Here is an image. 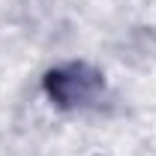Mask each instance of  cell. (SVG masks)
<instances>
[{
	"instance_id": "obj_1",
	"label": "cell",
	"mask_w": 156,
	"mask_h": 156,
	"mask_svg": "<svg viewBox=\"0 0 156 156\" xmlns=\"http://www.w3.org/2000/svg\"><path fill=\"white\" fill-rule=\"evenodd\" d=\"M45 87L51 99L63 105V108H87V105H96V99L105 93V81L96 69L84 66V63H69V66H60L54 72H48L45 78Z\"/></svg>"
}]
</instances>
